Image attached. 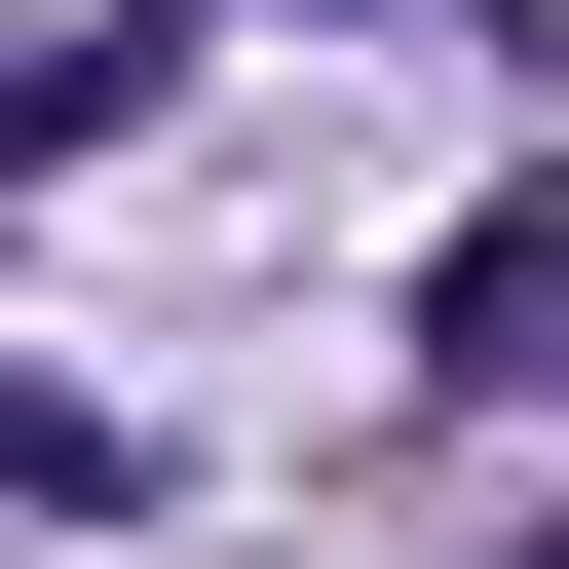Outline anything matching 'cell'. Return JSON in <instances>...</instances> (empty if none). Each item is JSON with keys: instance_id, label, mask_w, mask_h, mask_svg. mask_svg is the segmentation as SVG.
<instances>
[{"instance_id": "obj_1", "label": "cell", "mask_w": 569, "mask_h": 569, "mask_svg": "<svg viewBox=\"0 0 569 569\" xmlns=\"http://www.w3.org/2000/svg\"><path fill=\"white\" fill-rule=\"evenodd\" d=\"M531 569H569V531H531Z\"/></svg>"}]
</instances>
